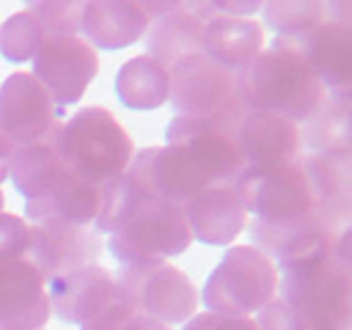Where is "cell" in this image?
<instances>
[{
  "instance_id": "21",
  "label": "cell",
  "mask_w": 352,
  "mask_h": 330,
  "mask_svg": "<svg viewBox=\"0 0 352 330\" xmlns=\"http://www.w3.org/2000/svg\"><path fill=\"white\" fill-rule=\"evenodd\" d=\"M148 14L138 0H88L80 11V36L94 50H126L143 38Z\"/></svg>"
},
{
  "instance_id": "29",
  "label": "cell",
  "mask_w": 352,
  "mask_h": 330,
  "mask_svg": "<svg viewBox=\"0 0 352 330\" xmlns=\"http://www.w3.org/2000/svg\"><path fill=\"white\" fill-rule=\"evenodd\" d=\"M261 22L275 36H300L322 22H327V11L322 0H267L261 3Z\"/></svg>"
},
{
  "instance_id": "13",
  "label": "cell",
  "mask_w": 352,
  "mask_h": 330,
  "mask_svg": "<svg viewBox=\"0 0 352 330\" xmlns=\"http://www.w3.org/2000/svg\"><path fill=\"white\" fill-rule=\"evenodd\" d=\"M272 50L294 55L322 82L327 94L346 91L352 82V30L322 22L300 36H275Z\"/></svg>"
},
{
  "instance_id": "12",
  "label": "cell",
  "mask_w": 352,
  "mask_h": 330,
  "mask_svg": "<svg viewBox=\"0 0 352 330\" xmlns=\"http://www.w3.org/2000/svg\"><path fill=\"white\" fill-rule=\"evenodd\" d=\"M60 124V107L30 72H11L0 82V129L14 146L50 138Z\"/></svg>"
},
{
  "instance_id": "35",
  "label": "cell",
  "mask_w": 352,
  "mask_h": 330,
  "mask_svg": "<svg viewBox=\"0 0 352 330\" xmlns=\"http://www.w3.org/2000/svg\"><path fill=\"white\" fill-rule=\"evenodd\" d=\"M132 314H135L132 308H126L124 302L113 300L99 314H94L88 322H82L80 330H124V324L132 319Z\"/></svg>"
},
{
  "instance_id": "3",
  "label": "cell",
  "mask_w": 352,
  "mask_h": 330,
  "mask_svg": "<svg viewBox=\"0 0 352 330\" xmlns=\"http://www.w3.org/2000/svg\"><path fill=\"white\" fill-rule=\"evenodd\" d=\"M278 267L258 248L228 245L201 289V305L223 316H256L278 297Z\"/></svg>"
},
{
  "instance_id": "20",
  "label": "cell",
  "mask_w": 352,
  "mask_h": 330,
  "mask_svg": "<svg viewBox=\"0 0 352 330\" xmlns=\"http://www.w3.org/2000/svg\"><path fill=\"white\" fill-rule=\"evenodd\" d=\"M184 220L192 242L209 248H228L248 228V212L242 209L231 184H212L192 195L184 206Z\"/></svg>"
},
{
  "instance_id": "27",
  "label": "cell",
  "mask_w": 352,
  "mask_h": 330,
  "mask_svg": "<svg viewBox=\"0 0 352 330\" xmlns=\"http://www.w3.org/2000/svg\"><path fill=\"white\" fill-rule=\"evenodd\" d=\"M300 140L311 151H352L349 88L324 94L316 113L300 126Z\"/></svg>"
},
{
  "instance_id": "14",
  "label": "cell",
  "mask_w": 352,
  "mask_h": 330,
  "mask_svg": "<svg viewBox=\"0 0 352 330\" xmlns=\"http://www.w3.org/2000/svg\"><path fill=\"white\" fill-rule=\"evenodd\" d=\"M126 173L146 190L148 198L176 206H184L192 195L212 187L206 176L192 165V160L168 143L135 151Z\"/></svg>"
},
{
  "instance_id": "25",
  "label": "cell",
  "mask_w": 352,
  "mask_h": 330,
  "mask_svg": "<svg viewBox=\"0 0 352 330\" xmlns=\"http://www.w3.org/2000/svg\"><path fill=\"white\" fill-rule=\"evenodd\" d=\"M168 91H170V69L146 52L124 60L116 74L118 102L138 113L162 107L168 102Z\"/></svg>"
},
{
  "instance_id": "36",
  "label": "cell",
  "mask_w": 352,
  "mask_h": 330,
  "mask_svg": "<svg viewBox=\"0 0 352 330\" xmlns=\"http://www.w3.org/2000/svg\"><path fill=\"white\" fill-rule=\"evenodd\" d=\"M11 154H14V143H11V140L6 138V132L0 129V187H3V182H8Z\"/></svg>"
},
{
  "instance_id": "4",
  "label": "cell",
  "mask_w": 352,
  "mask_h": 330,
  "mask_svg": "<svg viewBox=\"0 0 352 330\" xmlns=\"http://www.w3.org/2000/svg\"><path fill=\"white\" fill-rule=\"evenodd\" d=\"M168 102L173 116L206 118L236 135V126L248 116V107L236 88V74L217 66L201 52H192L170 66Z\"/></svg>"
},
{
  "instance_id": "16",
  "label": "cell",
  "mask_w": 352,
  "mask_h": 330,
  "mask_svg": "<svg viewBox=\"0 0 352 330\" xmlns=\"http://www.w3.org/2000/svg\"><path fill=\"white\" fill-rule=\"evenodd\" d=\"M44 283H47V300L52 316L66 324H82L116 300L113 272L102 264L74 267L47 278Z\"/></svg>"
},
{
  "instance_id": "40",
  "label": "cell",
  "mask_w": 352,
  "mask_h": 330,
  "mask_svg": "<svg viewBox=\"0 0 352 330\" xmlns=\"http://www.w3.org/2000/svg\"><path fill=\"white\" fill-rule=\"evenodd\" d=\"M3 261H8V258H0V264H3Z\"/></svg>"
},
{
  "instance_id": "11",
  "label": "cell",
  "mask_w": 352,
  "mask_h": 330,
  "mask_svg": "<svg viewBox=\"0 0 352 330\" xmlns=\"http://www.w3.org/2000/svg\"><path fill=\"white\" fill-rule=\"evenodd\" d=\"M165 143L184 151L209 184H231L245 168L236 138L206 118L173 116L165 126Z\"/></svg>"
},
{
  "instance_id": "37",
  "label": "cell",
  "mask_w": 352,
  "mask_h": 330,
  "mask_svg": "<svg viewBox=\"0 0 352 330\" xmlns=\"http://www.w3.org/2000/svg\"><path fill=\"white\" fill-rule=\"evenodd\" d=\"M124 330H173V327H168V324H162V322H157V319H151V316L132 314V319L124 324Z\"/></svg>"
},
{
  "instance_id": "8",
  "label": "cell",
  "mask_w": 352,
  "mask_h": 330,
  "mask_svg": "<svg viewBox=\"0 0 352 330\" xmlns=\"http://www.w3.org/2000/svg\"><path fill=\"white\" fill-rule=\"evenodd\" d=\"M344 234H349V220L336 223L316 209L286 223H250V245L258 248L278 272L333 256V245Z\"/></svg>"
},
{
  "instance_id": "19",
  "label": "cell",
  "mask_w": 352,
  "mask_h": 330,
  "mask_svg": "<svg viewBox=\"0 0 352 330\" xmlns=\"http://www.w3.org/2000/svg\"><path fill=\"white\" fill-rule=\"evenodd\" d=\"M236 146L245 168H270V165H294L300 162V126L283 116L248 110L236 126Z\"/></svg>"
},
{
  "instance_id": "22",
  "label": "cell",
  "mask_w": 352,
  "mask_h": 330,
  "mask_svg": "<svg viewBox=\"0 0 352 330\" xmlns=\"http://www.w3.org/2000/svg\"><path fill=\"white\" fill-rule=\"evenodd\" d=\"M102 201V187L63 170L41 195L25 201L28 223H72V226H94Z\"/></svg>"
},
{
  "instance_id": "23",
  "label": "cell",
  "mask_w": 352,
  "mask_h": 330,
  "mask_svg": "<svg viewBox=\"0 0 352 330\" xmlns=\"http://www.w3.org/2000/svg\"><path fill=\"white\" fill-rule=\"evenodd\" d=\"M300 170L314 198V209L327 220H349L352 206V154L311 151L300 160Z\"/></svg>"
},
{
  "instance_id": "39",
  "label": "cell",
  "mask_w": 352,
  "mask_h": 330,
  "mask_svg": "<svg viewBox=\"0 0 352 330\" xmlns=\"http://www.w3.org/2000/svg\"><path fill=\"white\" fill-rule=\"evenodd\" d=\"M319 330H333V327H319Z\"/></svg>"
},
{
  "instance_id": "38",
  "label": "cell",
  "mask_w": 352,
  "mask_h": 330,
  "mask_svg": "<svg viewBox=\"0 0 352 330\" xmlns=\"http://www.w3.org/2000/svg\"><path fill=\"white\" fill-rule=\"evenodd\" d=\"M3 206H6V195H3V187H0V212H3Z\"/></svg>"
},
{
  "instance_id": "28",
  "label": "cell",
  "mask_w": 352,
  "mask_h": 330,
  "mask_svg": "<svg viewBox=\"0 0 352 330\" xmlns=\"http://www.w3.org/2000/svg\"><path fill=\"white\" fill-rule=\"evenodd\" d=\"M148 201L151 198L146 195V190L124 170L121 176L102 184V201H99V212H96V220H94V231L110 236Z\"/></svg>"
},
{
  "instance_id": "24",
  "label": "cell",
  "mask_w": 352,
  "mask_h": 330,
  "mask_svg": "<svg viewBox=\"0 0 352 330\" xmlns=\"http://www.w3.org/2000/svg\"><path fill=\"white\" fill-rule=\"evenodd\" d=\"M264 50V28L258 19L212 16L201 33V55L239 74Z\"/></svg>"
},
{
  "instance_id": "30",
  "label": "cell",
  "mask_w": 352,
  "mask_h": 330,
  "mask_svg": "<svg viewBox=\"0 0 352 330\" xmlns=\"http://www.w3.org/2000/svg\"><path fill=\"white\" fill-rule=\"evenodd\" d=\"M44 30L30 11H14L0 22V55L8 63H30L44 44Z\"/></svg>"
},
{
  "instance_id": "33",
  "label": "cell",
  "mask_w": 352,
  "mask_h": 330,
  "mask_svg": "<svg viewBox=\"0 0 352 330\" xmlns=\"http://www.w3.org/2000/svg\"><path fill=\"white\" fill-rule=\"evenodd\" d=\"M30 253V223L14 212H0V258H28Z\"/></svg>"
},
{
  "instance_id": "15",
  "label": "cell",
  "mask_w": 352,
  "mask_h": 330,
  "mask_svg": "<svg viewBox=\"0 0 352 330\" xmlns=\"http://www.w3.org/2000/svg\"><path fill=\"white\" fill-rule=\"evenodd\" d=\"M99 253L102 239L91 226H72L58 220L30 223L28 261L41 272L44 280L82 264H96Z\"/></svg>"
},
{
  "instance_id": "9",
  "label": "cell",
  "mask_w": 352,
  "mask_h": 330,
  "mask_svg": "<svg viewBox=\"0 0 352 330\" xmlns=\"http://www.w3.org/2000/svg\"><path fill=\"white\" fill-rule=\"evenodd\" d=\"M231 190L236 192L248 217L261 223H286L314 209V198L300 170V162L242 168L239 176L231 182Z\"/></svg>"
},
{
  "instance_id": "18",
  "label": "cell",
  "mask_w": 352,
  "mask_h": 330,
  "mask_svg": "<svg viewBox=\"0 0 352 330\" xmlns=\"http://www.w3.org/2000/svg\"><path fill=\"white\" fill-rule=\"evenodd\" d=\"M47 283L28 258L0 264V330H44L50 322Z\"/></svg>"
},
{
  "instance_id": "7",
  "label": "cell",
  "mask_w": 352,
  "mask_h": 330,
  "mask_svg": "<svg viewBox=\"0 0 352 330\" xmlns=\"http://www.w3.org/2000/svg\"><path fill=\"white\" fill-rule=\"evenodd\" d=\"M192 245L182 206L168 201L143 204L118 231L107 236L110 256L124 264H154L170 261Z\"/></svg>"
},
{
  "instance_id": "26",
  "label": "cell",
  "mask_w": 352,
  "mask_h": 330,
  "mask_svg": "<svg viewBox=\"0 0 352 330\" xmlns=\"http://www.w3.org/2000/svg\"><path fill=\"white\" fill-rule=\"evenodd\" d=\"M52 135L44 138V140H36V143L14 146L11 165H8V182L14 184V190L25 201L41 195L66 170L63 162H60V157H58V148H55V138Z\"/></svg>"
},
{
  "instance_id": "10",
  "label": "cell",
  "mask_w": 352,
  "mask_h": 330,
  "mask_svg": "<svg viewBox=\"0 0 352 330\" xmlns=\"http://www.w3.org/2000/svg\"><path fill=\"white\" fill-rule=\"evenodd\" d=\"M30 63V74L44 85V91L60 110L66 104H77L99 72L96 50L82 36L44 38L41 50Z\"/></svg>"
},
{
  "instance_id": "32",
  "label": "cell",
  "mask_w": 352,
  "mask_h": 330,
  "mask_svg": "<svg viewBox=\"0 0 352 330\" xmlns=\"http://www.w3.org/2000/svg\"><path fill=\"white\" fill-rule=\"evenodd\" d=\"M256 330H319L311 319H305L300 311H294L280 297H272L256 316Z\"/></svg>"
},
{
  "instance_id": "31",
  "label": "cell",
  "mask_w": 352,
  "mask_h": 330,
  "mask_svg": "<svg viewBox=\"0 0 352 330\" xmlns=\"http://www.w3.org/2000/svg\"><path fill=\"white\" fill-rule=\"evenodd\" d=\"M25 11L33 14V19L38 22L47 38L80 36V11H82L80 0H36L28 3Z\"/></svg>"
},
{
  "instance_id": "17",
  "label": "cell",
  "mask_w": 352,
  "mask_h": 330,
  "mask_svg": "<svg viewBox=\"0 0 352 330\" xmlns=\"http://www.w3.org/2000/svg\"><path fill=\"white\" fill-rule=\"evenodd\" d=\"M212 16L209 0H176L165 14L148 22L143 33L146 55L170 69L176 60L201 52V33Z\"/></svg>"
},
{
  "instance_id": "34",
  "label": "cell",
  "mask_w": 352,
  "mask_h": 330,
  "mask_svg": "<svg viewBox=\"0 0 352 330\" xmlns=\"http://www.w3.org/2000/svg\"><path fill=\"white\" fill-rule=\"evenodd\" d=\"M182 330H256L253 316H223L212 311H198L192 314Z\"/></svg>"
},
{
  "instance_id": "5",
  "label": "cell",
  "mask_w": 352,
  "mask_h": 330,
  "mask_svg": "<svg viewBox=\"0 0 352 330\" xmlns=\"http://www.w3.org/2000/svg\"><path fill=\"white\" fill-rule=\"evenodd\" d=\"M113 283L118 302L168 327L184 324L198 314V289L176 264H124L113 272Z\"/></svg>"
},
{
  "instance_id": "1",
  "label": "cell",
  "mask_w": 352,
  "mask_h": 330,
  "mask_svg": "<svg viewBox=\"0 0 352 330\" xmlns=\"http://www.w3.org/2000/svg\"><path fill=\"white\" fill-rule=\"evenodd\" d=\"M52 138L63 168L96 187L121 176L135 157L129 132L99 104L72 113L58 124Z\"/></svg>"
},
{
  "instance_id": "6",
  "label": "cell",
  "mask_w": 352,
  "mask_h": 330,
  "mask_svg": "<svg viewBox=\"0 0 352 330\" xmlns=\"http://www.w3.org/2000/svg\"><path fill=\"white\" fill-rule=\"evenodd\" d=\"M278 297L311 319L316 327L349 330L352 324V272L333 256L283 270Z\"/></svg>"
},
{
  "instance_id": "2",
  "label": "cell",
  "mask_w": 352,
  "mask_h": 330,
  "mask_svg": "<svg viewBox=\"0 0 352 330\" xmlns=\"http://www.w3.org/2000/svg\"><path fill=\"white\" fill-rule=\"evenodd\" d=\"M236 88L248 110L283 116L302 126L324 99L322 82L294 55L264 47L239 74Z\"/></svg>"
}]
</instances>
